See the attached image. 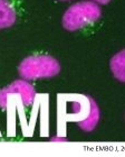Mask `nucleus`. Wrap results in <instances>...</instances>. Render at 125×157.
I'll list each match as a JSON object with an SVG mask.
<instances>
[{
    "label": "nucleus",
    "mask_w": 125,
    "mask_h": 157,
    "mask_svg": "<svg viewBox=\"0 0 125 157\" xmlns=\"http://www.w3.org/2000/svg\"><path fill=\"white\" fill-rule=\"evenodd\" d=\"M102 10L96 2L80 1L74 3L66 10L62 16V27L66 30L75 32L95 23L101 18Z\"/></svg>",
    "instance_id": "f257e3e1"
},
{
    "label": "nucleus",
    "mask_w": 125,
    "mask_h": 157,
    "mask_svg": "<svg viewBox=\"0 0 125 157\" xmlns=\"http://www.w3.org/2000/svg\"><path fill=\"white\" fill-rule=\"evenodd\" d=\"M18 72L25 80L53 78L60 72V65L58 61L50 55H33L21 61Z\"/></svg>",
    "instance_id": "f03ea898"
},
{
    "label": "nucleus",
    "mask_w": 125,
    "mask_h": 157,
    "mask_svg": "<svg viewBox=\"0 0 125 157\" xmlns=\"http://www.w3.org/2000/svg\"><path fill=\"white\" fill-rule=\"evenodd\" d=\"M9 95H18L25 107H29L33 105L36 98V91L33 85L23 80L13 81L11 84L7 85L0 90V107L2 109L7 108V98Z\"/></svg>",
    "instance_id": "7ed1b4c3"
},
{
    "label": "nucleus",
    "mask_w": 125,
    "mask_h": 157,
    "mask_svg": "<svg viewBox=\"0 0 125 157\" xmlns=\"http://www.w3.org/2000/svg\"><path fill=\"white\" fill-rule=\"evenodd\" d=\"M16 9L9 0H0V29L9 28L16 23Z\"/></svg>",
    "instance_id": "20e7f679"
},
{
    "label": "nucleus",
    "mask_w": 125,
    "mask_h": 157,
    "mask_svg": "<svg viewBox=\"0 0 125 157\" xmlns=\"http://www.w3.org/2000/svg\"><path fill=\"white\" fill-rule=\"evenodd\" d=\"M89 101V116L82 121L78 122V126L84 131H92L95 129L96 124H98L99 120V109L98 105L92 98H88Z\"/></svg>",
    "instance_id": "39448f33"
},
{
    "label": "nucleus",
    "mask_w": 125,
    "mask_h": 157,
    "mask_svg": "<svg viewBox=\"0 0 125 157\" xmlns=\"http://www.w3.org/2000/svg\"><path fill=\"white\" fill-rule=\"evenodd\" d=\"M125 52L121 51L117 54L113 56L109 62V66H111V71H112L113 75L115 76L119 81L124 82L125 81V57H124Z\"/></svg>",
    "instance_id": "423d86ee"
},
{
    "label": "nucleus",
    "mask_w": 125,
    "mask_h": 157,
    "mask_svg": "<svg viewBox=\"0 0 125 157\" xmlns=\"http://www.w3.org/2000/svg\"><path fill=\"white\" fill-rule=\"evenodd\" d=\"M96 3H101V5H106V3H109L111 0H94Z\"/></svg>",
    "instance_id": "0eeeda50"
},
{
    "label": "nucleus",
    "mask_w": 125,
    "mask_h": 157,
    "mask_svg": "<svg viewBox=\"0 0 125 157\" xmlns=\"http://www.w3.org/2000/svg\"><path fill=\"white\" fill-rule=\"evenodd\" d=\"M60 1H67V0H60Z\"/></svg>",
    "instance_id": "6e6552de"
}]
</instances>
